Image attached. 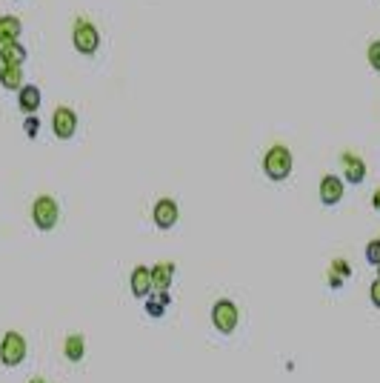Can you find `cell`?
I'll return each instance as SVG.
<instances>
[{
	"label": "cell",
	"mask_w": 380,
	"mask_h": 383,
	"mask_svg": "<svg viewBox=\"0 0 380 383\" xmlns=\"http://www.w3.org/2000/svg\"><path fill=\"white\" fill-rule=\"evenodd\" d=\"M292 166H295L292 152H289V146H283V143L272 146V149L263 154V172H266L269 180H286V177L292 174Z\"/></svg>",
	"instance_id": "6da1fadb"
},
{
	"label": "cell",
	"mask_w": 380,
	"mask_h": 383,
	"mask_svg": "<svg viewBox=\"0 0 380 383\" xmlns=\"http://www.w3.org/2000/svg\"><path fill=\"white\" fill-rule=\"evenodd\" d=\"M72 43H75V49H78L80 55L92 58V55L97 52V46H100V32H97V26H95L92 21L78 18L75 26H72Z\"/></svg>",
	"instance_id": "7a4b0ae2"
},
{
	"label": "cell",
	"mask_w": 380,
	"mask_h": 383,
	"mask_svg": "<svg viewBox=\"0 0 380 383\" xmlns=\"http://www.w3.org/2000/svg\"><path fill=\"white\" fill-rule=\"evenodd\" d=\"M58 218H60V209H58V201L49 198V195H41L35 204H32V221L41 232H49L58 226Z\"/></svg>",
	"instance_id": "3957f363"
},
{
	"label": "cell",
	"mask_w": 380,
	"mask_h": 383,
	"mask_svg": "<svg viewBox=\"0 0 380 383\" xmlns=\"http://www.w3.org/2000/svg\"><path fill=\"white\" fill-rule=\"evenodd\" d=\"M26 357V337L21 332H6L0 340V363L4 366H21Z\"/></svg>",
	"instance_id": "277c9868"
},
{
	"label": "cell",
	"mask_w": 380,
	"mask_h": 383,
	"mask_svg": "<svg viewBox=\"0 0 380 383\" xmlns=\"http://www.w3.org/2000/svg\"><path fill=\"white\" fill-rule=\"evenodd\" d=\"M238 320H241V312H238V306L232 300H218L212 306V323H215V329L221 335H232L238 329Z\"/></svg>",
	"instance_id": "5b68a950"
},
{
	"label": "cell",
	"mask_w": 380,
	"mask_h": 383,
	"mask_svg": "<svg viewBox=\"0 0 380 383\" xmlns=\"http://www.w3.org/2000/svg\"><path fill=\"white\" fill-rule=\"evenodd\" d=\"M52 129H55V135L60 140L75 137V132H78V115L69 106H58L55 115H52Z\"/></svg>",
	"instance_id": "8992f818"
},
{
	"label": "cell",
	"mask_w": 380,
	"mask_h": 383,
	"mask_svg": "<svg viewBox=\"0 0 380 383\" xmlns=\"http://www.w3.org/2000/svg\"><path fill=\"white\" fill-rule=\"evenodd\" d=\"M177 218H180V209H177V204L171 198H160L154 204V209H152V221H154L157 229H171L177 224Z\"/></svg>",
	"instance_id": "52a82bcc"
},
{
	"label": "cell",
	"mask_w": 380,
	"mask_h": 383,
	"mask_svg": "<svg viewBox=\"0 0 380 383\" xmlns=\"http://www.w3.org/2000/svg\"><path fill=\"white\" fill-rule=\"evenodd\" d=\"M340 166H343V180L346 183L360 186L366 180V163H363V157H357L352 152H343L340 154Z\"/></svg>",
	"instance_id": "ba28073f"
},
{
	"label": "cell",
	"mask_w": 380,
	"mask_h": 383,
	"mask_svg": "<svg viewBox=\"0 0 380 383\" xmlns=\"http://www.w3.org/2000/svg\"><path fill=\"white\" fill-rule=\"evenodd\" d=\"M320 201H323V206H337L340 201H343V177H337V174H326L323 180H320Z\"/></svg>",
	"instance_id": "9c48e42d"
},
{
	"label": "cell",
	"mask_w": 380,
	"mask_h": 383,
	"mask_svg": "<svg viewBox=\"0 0 380 383\" xmlns=\"http://www.w3.org/2000/svg\"><path fill=\"white\" fill-rule=\"evenodd\" d=\"M129 286H132L134 298H149L152 295V269L149 266H134L132 278H129Z\"/></svg>",
	"instance_id": "30bf717a"
},
{
	"label": "cell",
	"mask_w": 380,
	"mask_h": 383,
	"mask_svg": "<svg viewBox=\"0 0 380 383\" xmlns=\"http://www.w3.org/2000/svg\"><path fill=\"white\" fill-rule=\"evenodd\" d=\"M21 32H23V26L18 18H12V15L0 18V52L12 43H21Z\"/></svg>",
	"instance_id": "8fae6325"
},
{
	"label": "cell",
	"mask_w": 380,
	"mask_h": 383,
	"mask_svg": "<svg viewBox=\"0 0 380 383\" xmlns=\"http://www.w3.org/2000/svg\"><path fill=\"white\" fill-rule=\"evenodd\" d=\"M174 280V263L171 261H163L157 266H152V292H169Z\"/></svg>",
	"instance_id": "7c38bea8"
},
{
	"label": "cell",
	"mask_w": 380,
	"mask_h": 383,
	"mask_svg": "<svg viewBox=\"0 0 380 383\" xmlns=\"http://www.w3.org/2000/svg\"><path fill=\"white\" fill-rule=\"evenodd\" d=\"M18 106H21V112H26V115H35L38 109H41V89L38 86H26L23 83V89L18 92Z\"/></svg>",
	"instance_id": "4fadbf2b"
},
{
	"label": "cell",
	"mask_w": 380,
	"mask_h": 383,
	"mask_svg": "<svg viewBox=\"0 0 380 383\" xmlns=\"http://www.w3.org/2000/svg\"><path fill=\"white\" fill-rule=\"evenodd\" d=\"M0 86L4 89H23V66H4L0 63Z\"/></svg>",
	"instance_id": "5bb4252c"
},
{
	"label": "cell",
	"mask_w": 380,
	"mask_h": 383,
	"mask_svg": "<svg viewBox=\"0 0 380 383\" xmlns=\"http://www.w3.org/2000/svg\"><path fill=\"white\" fill-rule=\"evenodd\" d=\"M63 352H66V357H69L72 363L83 360V355H86V340H83V335H69L66 343H63Z\"/></svg>",
	"instance_id": "9a60e30c"
},
{
	"label": "cell",
	"mask_w": 380,
	"mask_h": 383,
	"mask_svg": "<svg viewBox=\"0 0 380 383\" xmlns=\"http://www.w3.org/2000/svg\"><path fill=\"white\" fill-rule=\"evenodd\" d=\"M169 292H152L149 298H146V315H152V318H163V309L169 306Z\"/></svg>",
	"instance_id": "2e32d148"
},
{
	"label": "cell",
	"mask_w": 380,
	"mask_h": 383,
	"mask_svg": "<svg viewBox=\"0 0 380 383\" xmlns=\"http://www.w3.org/2000/svg\"><path fill=\"white\" fill-rule=\"evenodd\" d=\"M23 61H26V49L21 43H12L0 52V63L4 66H23Z\"/></svg>",
	"instance_id": "e0dca14e"
},
{
	"label": "cell",
	"mask_w": 380,
	"mask_h": 383,
	"mask_svg": "<svg viewBox=\"0 0 380 383\" xmlns=\"http://www.w3.org/2000/svg\"><path fill=\"white\" fill-rule=\"evenodd\" d=\"M349 275H352L349 263L337 258V261L332 263V269H329V286H332V289H340V286L346 283V278H349Z\"/></svg>",
	"instance_id": "ac0fdd59"
},
{
	"label": "cell",
	"mask_w": 380,
	"mask_h": 383,
	"mask_svg": "<svg viewBox=\"0 0 380 383\" xmlns=\"http://www.w3.org/2000/svg\"><path fill=\"white\" fill-rule=\"evenodd\" d=\"M366 58H369V66H371L374 72H380V41H371V43H369Z\"/></svg>",
	"instance_id": "d6986e66"
},
{
	"label": "cell",
	"mask_w": 380,
	"mask_h": 383,
	"mask_svg": "<svg viewBox=\"0 0 380 383\" xmlns=\"http://www.w3.org/2000/svg\"><path fill=\"white\" fill-rule=\"evenodd\" d=\"M366 261H369L371 266H380V243H377V241H371V243L366 246Z\"/></svg>",
	"instance_id": "ffe728a7"
},
{
	"label": "cell",
	"mask_w": 380,
	"mask_h": 383,
	"mask_svg": "<svg viewBox=\"0 0 380 383\" xmlns=\"http://www.w3.org/2000/svg\"><path fill=\"white\" fill-rule=\"evenodd\" d=\"M369 298H371V306H374V309H380V278H374V280H371Z\"/></svg>",
	"instance_id": "44dd1931"
},
{
	"label": "cell",
	"mask_w": 380,
	"mask_h": 383,
	"mask_svg": "<svg viewBox=\"0 0 380 383\" xmlns=\"http://www.w3.org/2000/svg\"><path fill=\"white\" fill-rule=\"evenodd\" d=\"M38 129H41V120H38L35 115H26V135H29V137H35V135H38Z\"/></svg>",
	"instance_id": "7402d4cb"
},
{
	"label": "cell",
	"mask_w": 380,
	"mask_h": 383,
	"mask_svg": "<svg viewBox=\"0 0 380 383\" xmlns=\"http://www.w3.org/2000/svg\"><path fill=\"white\" fill-rule=\"evenodd\" d=\"M371 206H374V209L380 212V186L374 189V195H371Z\"/></svg>",
	"instance_id": "603a6c76"
},
{
	"label": "cell",
	"mask_w": 380,
	"mask_h": 383,
	"mask_svg": "<svg viewBox=\"0 0 380 383\" xmlns=\"http://www.w3.org/2000/svg\"><path fill=\"white\" fill-rule=\"evenodd\" d=\"M29 383H46V380H43V377H32Z\"/></svg>",
	"instance_id": "cb8c5ba5"
},
{
	"label": "cell",
	"mask_w": 380,
	"mask_h": 383,
	"mask_svg": "<svg viewBox=\"0 0 380 383\" xmlns=\"http://www.w3.org/2000/svg\"><path fill=\"white\" fill-rule=\"evenodd\" d=\"M377 272H380V266H377ZM377 278H380V275H377Z\"/></svg>",
	"instance_id": "d4e9b609"
},
{
	"label": "cell",
	"mask_w": 380,
	"mask_h": 383,
	"mask_svg": "<svg viewBox=\"0 0 380 383\" xmlns=\"http://www.w3.org/2000/svg\"><path fill=\"white\" fill-rule=\"evenodd\" d=\"M377 243H380V238H377Z\"/></svg>",
	"instance_id": "484cf974"
}]
</instances>
